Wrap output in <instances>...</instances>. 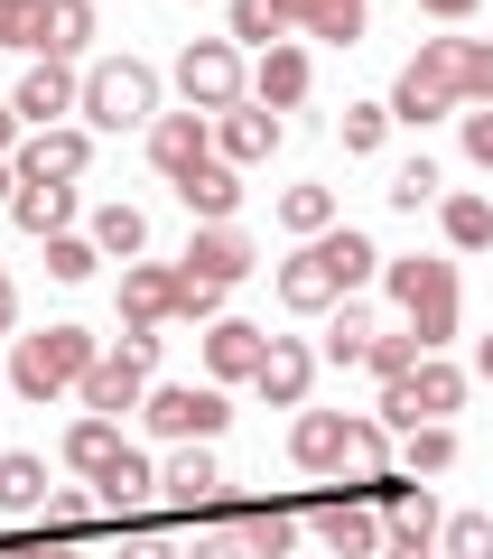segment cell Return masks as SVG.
I'll use <instances>...</instances> for the list:
<instances>
[{
  "instance_id": "4316f807",
  "label": "cell",
  "mask_w": 493,
  "mask_h": 559,
  "mask_svg": "<svg viewBox=\"0 0 493 559\" xmlns=\"http://www.w3.org/2000/svg\"><path fill=\"white\" fill-rule=\"evenodd\" d=\"M84 47H94V0H47V20H38V57L75 66Z\"/></svg>"
},
{
  "instance_id": "1f68e13d",
  "label": "cell",
  "mask_w": 493,
  "mask_h": 559,
  "mask_svg": "<svg viewBox=\"0 0 493 559\" xmlns=\"http://www.w3.org/2000/svg\"><path fill=\"white\" fill-rule=\"evenodd\" d=\"M447 112H456V94H447V84H429L419 66H400V84H392V121L429 131V121H447Z\"/></svg>"
},
{
  "instance_id": "11a10c76",
  "label": "cell",
  "mask_w": 493,
  "mask_h": 559,
  "mask_svg": "<svg viewBox=\"0 0 493 559\" xmlns=\"http://www.w3.org/2000/svg\"><path fill=\"white\" fill-rule=\"evenodd\" d=\"M474 364H484V382H493V336H484V355H474Z\"/></svg>"
},
{
  "instance_id": "83f0119b",
  "label": "cell",
  "mask_w": 493,
  "mask_h": 559,
  "mask_svg": "<svg viewBox=\"0 0 493 559\" xmlns=\"http://www.w3.org/2000/svg\"><path fill=\"white\" fill-rule=\"evenodd\" d=\"M10 224H20V234H38V242L75 234V187H20V197H10Z\"/></svg>"
},
{
  "instance_id": "f35d334b",
  "label": "cell",
  "mask_w": 493,
  "mask_h": 559,
  "mask_svg": "<svg viewBox=\"0 0 493 559\" xmlns=\"http://www.w3.org/2000/svg\"><path fill=\"white\" fill-rule=\"evenodd\" d=\"M437 559H493V513H447Z\"/></svg>"
},
{
  "instance_id": "603a6c76",
  "label": "cell",
  "mask_w": 493,
  "mask_h": 559,
  "mask_svg": "<svg viewBox=\"0 0 493 559\" xmlns=\"http://www.w3.org/2000/svg\"><path fill=\"white\" fill-rule=\"evenodd\" d=\"M233 532L252 559H298V532H308V513L298 503H233Z\"/></svg>"
},
{
  "instance_id": "277c9868",
  "label": "cell",
  "mask_w": 493,
  "mask_h": 559,
  "mask_svg": "<svg viewBox=\"0 0 493 559\" xmlns=\"http://www.w3.org/2000/svg\"><path fill=\"white\" fill-rule=\"evenodd\" d=\"M140 419H149V439H168V448H215L224 419H233V401H224L215 382H149Z\"/></svg>"
},
{
  "instance_id": "e0dca14e",
  "label": "cell",
  "mask_w": 493,
  "mask_h": 559,
  "mask_svg": "<svg viewBox=\"0 0 493 559\" xmlns=\"http://www.w3.org/2000/svg\"><path fill=\"white\" fill-rule=\"evenodd\" d=\"M308 382H316V345H308V336H270L252 392L270 401V411H308Z\"/></svg>"
},
{
  "instance_id": "d590c367",
  "label": "cell",
  "mask_w": 493,
  "mask_h": 559,
  "mask_svg": "<svg viewBox=\"0 0 493 559\" xmlns=\"http://www.w3.org/2000/svg\"><path fill=\"white\" fill-rule=\"evenodd\" d=\"M279 224H289L298 242L336 234V187H279Z\"/></svg>"
},
{
  "instance_id": "44dd1931",
  "label": "cell",
  "mask_w": 493,
  "mask_h": 559,
  "mask_svg": "<svg viewBox=\"0 0 493 559\" xmlns=\"http://www.w3.org/2000/svg\"><path fill=\"white\" fill-rule=\"evenodd\" d=\"M158 495L178 503V513H215V503H224V466H215V448H178V457L158 466Z\"/></svg>"
},
{
  "instance_id": "d4e9b609",
  "label": "cell",
  "mask_w": 493,
  "mask_h": 559,
  "mask_svg": "<svg viewBox=\"0 0 493 559\" xmlns=\"http://www.w3.org/2000/svg\"><path fill=\"white\" fill-rule=\"evenodd\" d=\"M149 495H158V466L140 457V448H121V457H112V466H103V476H94V503H103V513H112V522H121V513H140V503H149Z\"/></svg>"
},
{
  "instance_id": "2e32d148",
  "label": "cell",
  "mask_w": 493,
  "mask_h": 559,
  "mask_svg": "<svg viewBox=\"0 0 493 559\" xmlns=\"http://www.w3.org/2000/svg\"><path fill=\"white\" fill-rule=\"evenodd\" d=\"M121 326H178V261H121Z\"/></svg>"
},
{
  "instance_id": "52a82bcc",
  "label": "cell",
  "mask_w": 493,
  "mask_h": 559,
  "mask_svg": "<svg viewBox=\"0 0 493 559\" xmlns=\"http://www.w3.org/2000/svg\"><path fill=\"white\" fill-rule=\"evenodd\" d=\"M298 513H308V532H316V550H326V559H382V513L363 503V485L308 495Z\"/></svg>"
},
{
  "instance_id": "f6af8a7d",
  "label": "cell",
  "mask_w": 493,
  "mask_h": 559,
  "mask_svg": "<svg viewBox=\"0 0 493 559\" xmlns=\"http://www.w3.org/2000/svg\"><path fill=\"white\" fill-rule=\"evenodd\" d=\"M392 466V429L382 419H354V476H382Z\"/></svg>"
},
{
  "instance_id": "b9f144b4",
  "label": "cell",
  "mask_w": 493,
  "mask_h": 559,
  "mask_svg": "<svg viewBox=\"0 0 493 559\" xmlns=\"http://www.w3.org/2000/svg\"><path fill=\"white\" fill-rule=\"evenodd\" d=\"M345 159H363V150H382V131H392V103H345Z\"/></svg>"
},
{
  "instance_id": "f5cc1de1",
  "label": "cell",
  "mask_w": 493,
  "mask_h": 559,
  "mask_svg": "<svg viewBox=\"0 0 493 559\" xmlns=\"http://www.w3.org/2000/svg\"><path fill=\"white\" fill-rule=\"evenodd\" d=\"M20 326V289H10V271H0V336Z\"/></svg>"
},
{
  "instance_id": "f1b7e54d",
  "label": "cell",
  "mask_w": 493,
  "mask_h": 559,
  "mask_svg": "<svg viewBox=\"0 0 493 559\" xmlns=\"http://www.w3.org/2000/svg\"><path fill=\"white\" fill-rule=\"evenodd\" d=\"M47 457H28V448H0V513H47Z\"/></svg>"
},
{
  "instance_id": "9c48e42d",
  "label": "cell",
  "mask_w": 493,
  "mask_h": 559,
  "mask_svg": "<svg viewBox=\"0 0 493 559\" xmlns=\"http://www.w3.org/2000/svg\"><path fill=\"white\" fill-rule=\"evenodd\" d=\"M10 168H20V187H75L84 168H94V131H84V121H57V131H28L20 150H10Z\"/></svg>"
},
{
  "instance_id": "f546056e",
  "label": "cell",
  "mask_w": 493,
  "mask_h": 559,
  "mask_svg": "<svg viewBox=\"0 0 493 559\" xmlns=\"http://www.w3.org/2000/svg\"><path fill=\"white\" fill-rule=\"evenodd\" d=\"M121 448H131V439H121V419H94V411H84V419H75V429H65V466H75V476H84V485H94V476H103V466H112V457H121Z\"/></svg>"
},
{
  "instance_id": "681fc988",
  "label": "cell",
  "mask_w": 493,
  "mask_h": 559,
  "mask_svg": "<svg viewBox=\"0 0 493 559\" xmlns=\"http://www.w3.org/2000/svg\"><path fill=\"white\" fill-rule=\"evenodd\" d=\"M187 559H252V550H242V532H205Z\"/></svg>"
},
{
  "instance_id": "ba28073f",
  "label": "cell",
  "mask_w": 493,
  "mask_h": 559,
  "mask_svg": "<svg viewBox=\"0 0 493 559\" xmlns=\"http://www.w3.org/2000/svg\"><path fill=\"white\" fill-rule=\"evenodd\" d=\"M419 75L447 84L456 112H493V38H419Z\"/></svg>"
},
{
  "instance_id": "9a60e30c",
  "label": "cell",
  "mask_w": 493,
  "mask_h": 559,
  "mask_svg": "<svg viewBox=\"0 0 493 559\" xmlns=\"http://www.w3.org/2000/svg\"><path fill=\"white\" fill-rule=\"evenodd\" d=\"M178 271L205 280V289H242V280H252V242H242V224H196V242H187Z\"/></svg>"
},
{
  "instance_id": "ac0fdd59",
  "label": "cell",
  "mask_w": 493,
  "mask_h": 559,
  "mask_svg": "<svg viewBox=\"0 0 493 559\" xmlns=\"http://www.w3.org/2000/svg\"><path fill=\"white\" fill-rule=\"evenodd\" d=\"M437 532H447L437 495H429V485H410V495L382 513V559H437Z\"/></svg>"
},
{
  "instance_id": "7a4b0ae2",
  "label": "cell",
  "mask_w": 493,
  "mask_h": 559,
  "mask_svg": "<svg viewBox=\"0 0 493 559\" xmlns=\"http://www.w3.org/2000/svg\"><path fill=\"white\" fill-rule=\"evenodd\" d=\"M382 289H392V308H400V326H410L419 345H447L456 336V261H437V252H410V261H382Z\"/></svg>"
},
{
  "instance_id": "ab89813d",
  "label": "cell",
  "mask_w": 493,
  "mask_h": 559,
  "mask_svg": "<svg viewBox=\"0 0 493 559\" xmlns=\"http://www.w3.org/2000/svg\"><path fill=\"white\" fill-rule=\"evenodd\" d=\"M94 271H103L94 234H57V242H47V280H65V289H75V280H94Z\"/></svg>"
},
{
  "instance_id": "4fadbf2b",
  "label": "cell",
  "mask_w": 493,
  "mask_h": 559,
  "mask_svg": "<svg viewBox=\"0 0 493 559\" xmlns=\"http://www.w3.org/2000/svg\"><path fill=\"white\" fill-rule=\"evenodd\" d=\"M205 159H215V121H205V112H158V121H149V168H158L168 187L196 178Z\"/></svg>"
},
{
  "instance_id": "ee69618b",
  "label": "cell",
  "mask_w": 493,
  "mask_h": 559,
  "mask_svg": "<svg viewBox=\"0 0 493 559\" xmlns=\"http://www.w3.org/2000/svg\"><path fill=\"white\" fill-rule=\"evenodd\" d=\"M38 20H47V0H0V47H28L38 57Z\"/></svg>"
},
{
  "instance_id": "5b68a950",
  "label": "cell",
  "mask_w": 493,
  "mask_h": 559,
  "mask_svg": "<svg viewBox=\"0 0 493 559\" xmlns=\"http://www.w3.org/2000/svg\"><path fill=\"white\" fill-rule=\"evenodd\" d=\"M447 411H466V373H456L447 355H419V373L410 382H382V429L392 439H410V429H429V419H447Z\"/></svg>"
},
{
  "instance_id": "5bb4252c",
  "label": "cell",
  "mask_w": 493,
  "mask_h": 559,
  "mask_svg": "<svg viewBox=\"0 0 493 559\" xmlns=\"http://www.w3.org/2000/svg\"><path fill=\"white\" fill-rule=\"evenodd\" d=\"M75 103H84V75H75V66H57V57H38V66L20 75V94H10V112H20L28 131H57Z\"/></svg>"
},
{
  "instance_id": "bcb514c9",
  "label": "cell",
  "mask_w": 493,
  "mask_h": 559,
  "mask_svg": "<svg viewBox=\"0 0 493 559\" xmlns=\"http://www.w3.org/2000/svg\"><path fill=\"white\" fill-rule=\"evenodd\" d=\"M456 131H466V159L493 168V112H456Z\"/></svg>"
},
{
  "instance_id": "6da1fadb",
  "label": "cell",
  "mask_w": 493,
  "mask_h": 559,
  "mask_svg": "<svg viewBox=\"0 0 493 559\" xmlns=\"http://www.w3.org/2000/svg\"><path fill=\"white\" fill-rule=\"evenodd\" d=\"M94 355H103L94 326H28V336H10V392L57 401V392H75V382L94 373Z\"/></svg>"
},
{
  "instance_id": "e575fe53",
  "label": "cell",
  "mask_w": 493,
  "mask_h": 559,
  "mask_svg": "<svg viewBox=\"0 0 493 559\" xmlns=\"http://www.w3.org/2000/svg\"><path fill=\"white\" fill-rule=\"evenodd\" d=\"M289 0H233V28H224V38L233 47H289Z\"/></svg>"
},
{
  "instance_id": "d6a6232c",
  "label": "cell",
  "mask_w": 493,
  "mask_h": 559,
  "mask_svg": "<svg viewBox=\"0 0 493 559\" xmlns=\"http://www.w3.org/2000/svg\"><path fill=\"white\" fill-rule=\"evenodd\" d=\"M437 224H447L456 252H484V242H493V205L474 197V187H447V197H437Z\"/></svg>"
},
{
  "instance_id": "db71d44e",
  "label": "cell",
  "mask_w": 493,
  "mask_h": 559,
  "mask_svg": "<svg viewBox=\"0 0 493 559\" xmlns=\"http://www.w3.org/2000/svg\"><path fill=\"white\" fill-rule=\"evenodd\" d=\"M10 197H20V168H10V159H0V215H10Z\"/></svg>"
},
{
  "instance_id": "c3c4849f",
  "label": "cell",
  "mask_w": 493,
  "mask_h": 559,
  "mask_svg": "<svg viewBox=\"0 0 493 559\" xmlns=\"http://www.w3.org/2000/svg\"><path fill=\"white\" fill-rule=\"evenodd\" d=\"M121 559H187V550H178V540H158V532H131V540H121Z\"/></svg>"
},
{
  "instance_id": "8fae6325",
  "label": "cell",
  "mask_w": 493,
  "mask_h": 559,
  "mask_svg": "<svg viewBox=\"0 0 493 559\" xmlns=\"http://www.w3.org/2000/svg\"><path fill=\"white\" fill-rule=\"evenodd\" d=\"M75 401H84L94 419H131L140 401H149V364H140V355H121V345H103V355H94V373L75 382Z\"/></svg>"
},
{
  "instance_id": "ffe728a7",
  "label": "cell",
  "mask_w": 493,
  "mask_h": 559,
  "mask_svg": "<svg viewBox=\"0 0 493 559\" xmlns=\"http://www.w3.org/2000/svg\"><path fill=\"white\" fill-rule=\"evenodd\" d=\"M270 150H279V112H261V103L215 112V159H224V168H261Z\"/></svg>"
},
{
  "instance_id": "484cf974",
  "label": "cell",
  "mask_w": 493,
  "mask_h": 559,
  "mask_svg": "<svg viewBox=\"0 0 493 559\" xmlns=\"http://www.w3.org/2000/svg\"><path fill=\"white\" fill-rule=\"evenodd\" d=\"M178 197H187V215H196V224H233L242 215V168L205 159L196 178H178Z\"/></svg>"
},
{
  "instance_id": "f907efd6",
  "label": "cell",
  "mask_w": 493,
  "mask_h": 559,
  "mask_svg": "<svg viewBox=\"0 0 493 559\" xmlns=\"http://www.w3.org/2000/svg\"><path fill=\"white\" fill-rule=\"evenodd\" d=\"M20 140H28V121L10 112V94H0V159H10V150H20Z\"/></svg>"
},
{
  "instance_id": "7402d4cb",
  "label": "cell",
  "mask_w": 493,
  "mask_h": 559,
  "mask_svg": "<svg viewBox=\"0 0 493 559\" xmlns=\"http://www.w3.org/2000/svg\"><path fill=\"white\" fill-rule=\"evenodd\" d=\"M308 75H316V66H308V47H261V66H252V103H261V112H298V103H308Z\"/></svg>"
},
{
  "instance_id": "60d3db41",
  "label": "cell",
  "mask_w": 493,
  "mask_h": 559,
  "mask_svg": "<svg viewBox=\"0 0 493 559\" xmlns=\"http://www.w3.org/2000/svg\"><path fill=\"white\" fill-rule=\"evenodd\" d=\"M382 197H392L400 215H419V205H437V197H447V178H437V159H410L392 187H382Z\"/></svg>"
},
{
  "instance_id": "4dcf8cb0",
  "label": "cell",
  "mask_w": 493,
  "mask_h": 559,
  "mask_svg": "<svg viewBox=\"0 0 493 559\" xmlns=\"http://www.w3.org/2000/svg\"><path fill=\"white\" fill-rule=\"evenodd\" d=\"M94 252L103 261H140V252H149V215H140V205H94Z\"/></svg>"
},
{
  "instance_id": "7c38bea8",
  "label": "cell",
  "mask_w": 493,
  "mask_h": 559,
  "mask_svg": "<svg viewBox=\"0 0 493 559\" xmlns=\"http://www.w3.org/2000/svg\"><path fill=\"white\" fill-rule=\"evenodd\" d=\"M279 308H289V318L345 308V280H336V261H326V242H298V252L279 261Z\"/></svg>"
},
{
  "instance_id": "836d02e7",
  "label": "cell",
  "mask_w": 493,
  "mask_h": 559,
  "mask_svg": "<svg viewBox=\"0 0 493 559\" xmlns=\"http://www.w3.org/2000/svg\"><path fill=\"white\" fill-rule=\"evenodd\" d=\"M363 10H373V0H289V20L308 28V38H336V47L363 38Z\"/></svg>"
},
{
  "instance_id": "8992f818",
  "label": "cell",
  "mask_w": 493,
  "mask_h": 559,
  "mask_svg": "<svg viewBox=\"0 0 493 559\" xmlns=\"http://www.w3.org/2000/svg\"><path fill=\"white\" fill-rule=\"evenodd\" d=\"M178 94H187V112H233V103H252V75H242V47L233 38H187V57H178Z\"/></svg>"
},
{
  "instance_id": "cb8c5ba5",
  "label": "cell",
  "mask_w": 493,
  "mask_h": 559,
  "mask_svg": "<svg viewBox=\"0 0 493 559\" xmlns=\"http://www.w3.org/2000/svg\"><path fill=\"white\" fill-rule=\"evenodd\" d=\"M373 336H382V326H373V308H363V299L326 308V336H316V364H336V373H354V364L373 355Z\"/></svg>"
},
{
  "instance_id": "74e56055",
  "label": "cell",
  "mask_w": 493,
  "mask_h": 559,
  "mask_svg": "<svg viewBox=\"0 0 493 559\" xmlns=\"http://www.w3.org/2000/svg\"><path fill=\"white\" fill-rule=\"evenodd\" d=\"M419 355H429V345H419L410 326H382L373 355H363V373H373V382H410V373H419Z\"/></svg>"
},
{
  "instance_id": "816d5d0a",
  "label": "cell",
  "mask_w": 493,
  "mask_h": 559,
  "mask_svg": "<svg viewBox=\"0 0 493 559\" xmlns=\"http://www.w3.org/2000/svg\"><path fill=\"white\" fill-rule=\"evenodd\" d=\"M419 10H429V20H447V28H456V20H474V0H419Z\"/></svg>"
},
{
  "instance_id": "d6986e66",
  "label": "cell",
  "mask_w": 493,
  "mask_h": 559,
  "mask_svg": "<svg viewBox=\"0 0 493 559\" xmlns=\"http://www.w3.org/2000/svg\"><path fill=\"white\" fill-rule=\"evenodd\" d=\"M261 355H270V326H252V318H215L205 326V373H215V392L224 382H252Z\"/></svg>"
},
{
  "instance_id": "30bf717a",
  "label": "cell",
  "mask_w": 493,
  "mask_h": 559,
  "mask_svg": "<svg viewBox=\"0 0 493 559\" xmlns=\"http://www.w3.org/2000/svg\"><path fill=\"white\" fill-rule=\"evenodd\" d=\"M289 466L298 476H354V419L345 411H298L289 419Z\"/></svg>"
},
{
  "instance_id": "3957f363",
  "label": "cell",
  "mask_w": 493,
  "mask_h": 559,
  "mask_svg": "<svg viewBox=\"0 0 493 559\" xmlns=\"http://www.w3.org/2000/svg\"><path fill=\"white\" fill-rule=\"evenodd\" d=\"M84 131H149L158 121V75L140 57H103V66H84Z\"/></svg>"
},
{
  "instance_id": "8d00e7d4",
  "label": "cell",
  "mask_w": 493,
  "mask_h": 559,
  "mask_svg": "<svg viewBox=\"0 0 493 559\" xmlns=\"http://www.w3.org/2000/svg\"><path fill=\"white\" fill-rule=\"evenodd\" d=\"M447 466H456V429L447 419H429V429L400 439V476H447Z\"/></svg>"
},
{
  "instance_id": "7bdbcfd3",
  "label": "cell",
  "mask_w": 493,
  "mask_h": 559,
  "mask_svg": "<svg viewBox=\"0 0 493 559\" xmlns=\"http://www.w3.org/2000/svg\"><path fill=\"white\" fill-rule=\"evenodd\" d=\"M84 522H94V495H84V485H57V495H47V540H75Z\"/></svg>"
},
{
  "instance_id": "7dc6e473",
  "label": "cell",
  "mask_w": 493,
  "mask_h": 559,
  "mask_svg": "<svg viewBox=\"0 0 493 559\" xmlns=\"http://www.w3.org/2000/svg\"><path fill=\"white\" fill-rule=\"evenodd\" d=\"M0 559H75V540H47V532H20Z\"/></svg>"
}]
</instances>
